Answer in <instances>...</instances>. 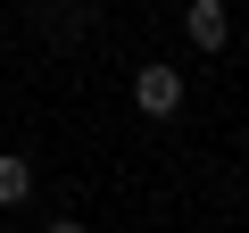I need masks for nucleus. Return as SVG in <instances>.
<instances>
[{
    "label": "nucleus",
    "instance_id": "nucleus-1",
    "mask_svg": "<svg viewBox=\"0 0 249 233\" xmlns=\"http://www.w3.org/2000/svg\"><path fill=\"white\" fill-rule=\"evenodd\" d=\"M183 100H191V75H183V67H166V58L133 67V108H142V116H175Z\"/></svg>",
    "mask_w": 249,
    "mask_h": 233
},
{
    "label": "nucleus",
    "instance_id": "nucleus-2",
    "mask_svg": "<svg viewBox=\"0 0 249 233\" xmlns=\"http://www.w3.org/2000/svg\"><path fill=\"white\" fill-rule=\"evenodd\" d=\"M183 34L199 58H224L232 50V0H183Z\"/></svg>",
    "mask_w": 249,
    "mask_h": 233
},
{
    "label": "nucleus",
    "instance_id": "nucleus-3",
    "mask_svg": "<svg viewBox=\"0 0 249 233\" xmlns=\"http://www.w3.org/2000/svg\"><path fill=\"white\" fill-rule=\"evenodd\" d=\"M25 200H34V158L0 150V208H25Z\"/></svg>",
    "mask_w": 249,
    "mask_h": 233
},
{
    "label": "nucleus",
    "instance_id": "nucleus-4",
    "mask_svg": "<svg viewBox=\"0 0 249 233\" xmlns=\"http://www.w3.org/2000/svg\"><path fill=\"white\" fill-rule=\"evenodd\" d=\"M42 233H83V225H75V216H50V225H42Z\"/></svg>",
    "mask_w": 249,
    "mask_h": 233
},
{
    "label": "nucleus",
    "instance_id": "nucleus-5",
    "mask_svg": "<svg viewBox=\"0 0 249 233\" xmlns=\"http://www.w3.org/2000/svg\"><path fill=\"white\" fill-rule=\"evenodd\" d=\"M0 233H9V225H0Z\"/></svg>",
    "mask_w": 249,
    "mask_h": 233
}]
</instances>
